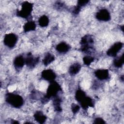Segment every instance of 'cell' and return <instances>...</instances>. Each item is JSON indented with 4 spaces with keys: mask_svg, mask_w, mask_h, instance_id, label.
I'll return each mask as SVG.
<instances>
[{
    "mask_svg": "<svg viewBox=\"0 0 124 124\" xmlns=\"http://www.w3.org/2000/svg\"><path fill=\"white\" fill-rule=\"evenodd\" d=\"M81 65L78 63H74L69 68V73L71 75L74 76L77 74L80 70Z\"/></svg>",
    "mask_w": 124,
    "mask_h": 124,
    "instance_id": "15",
    "label": "cell"
},
{
    "mask_svg": "<svg viewBox=\"0 0 124 124\" xmlns=\"http://www.w3.org/2000/svg\"><path fill=\"white\" fill-rule=\"evenodd\" d=\"M41 77L44 80L51 82L54 80L56 77V75L52 70L46 69L42 71Z\"/></svg>",
    "mask_w": 124,
    "mask_h": 124,
    "instance_id": "8",
    "label": "cell"
},
{
    "mask_svg": "<svg viewBox=\"0 0 124 124\" xmlns=\"http://www.w3.org/2000/svg\"><path fill=\"white\" fill-rule=\"evenodd\" d=\"M49 18L46 16L43 15L40 17L38 20V23L42 27H45L48 26L49 24Z\"/></svg>",
    "mask_w": 124,
    "mask_h": 124,
    "instance_id": "21",
    "label": "cell"
},
{
    "mask_svg": "<svg viewBox=\"0 0 124 124\" xmlns=\"http://www.w3.org/2000/svg\"><path fill=\"white\" fill-rule=\"evenodd\" d=\"M94 124H105V121L102 118L98 117L94 119Z\"/></svg>",
    "mask_w": 124,
    "mask_h": 124,
    "instance_id": "25",
    "label": "cell"
},
{
    "mask_svg": "<svg viewBox=\"0 0 124 124\" xmlns=\"http://www.w3.org/2000/svg\"><path fill=\"white\" fill-rule=\"evenodd\" d=\"M54 99L53 101V104L54 105V107L55 109L57 111H61L62 108L61 106V104L62 102L61 98L58 95L53 97Z\"/></svg>",
    "mask_w": 124,
    "mask_h": 124,
    "instance_id": "18",
    "label": "cell"
},
{
    "mask_svg": "<svg viewBox=\"0 0 124 124\" xmlns=\"http://www.w3.org/2000/svg\"><path fill=\"white\" fill-rule=\"evenodd\" d=\"M95 77L100 80L107 79L109 77V72L108 69H98L94 72Z\"/></svg>",
    "mask_w": 124,
    "mask_h": 124,
    "instance_id": "10",
    "label": "cell"
},
{
    "mask_svg": "<svg viewBox=\"0 0 124 124\" xmlns=\"http://www.w3.org/2000/svg\"><path fill=\"white\" fill-rule=\"evenodd\" d=\"M71 109L74 113H76L79 111L80 109V107L77 104H73L71 106Z\"/></svg>",
    "mask_w": 124,
    "mask_h": 124,
    "instance_id": "24",
    "label": "cell"
},
{
    "mask_svg": "<svg viewBox=\"0 0 124 124\" xmlns=\"http://www.w3.org/2000/svg\"><path fill=\"white\" fill-rule=\"evenodd\" d=\"M70 46L65 42H61L56 47V50L60 53H65L70 50Z\"/></svg>",
    "mask_w": 124,
    "mask_h": 124,
    "instance_id": "12",
    "label": "cell"
},
{
    "mask_svg": "<svg viewBox=\"0 0 124 124\" xmlns=\"http://www.w3.org/2000/svg\"><path fill=\"white\" fill-rule=\"evenodd\" d=\"M55 60V57L53 55L51 54L50 53H47L43 60V64L45 66L49 65L50 63L53 62Z\"/></svg>",
    "mask_w": 124,
    "mask_h": 124,
    "instance_id": "19",
    "label": "cell"
},
{
    "mask_svg": "<svg viewBox=\"0 0 124 124\" xmlns=\"http://www.w3.org/2000/svg\"><path fill=\"white\" fill-rule=\"evenodd\" d=\"M36 25L33 21H29L26 23L23 26V29L25 32L32 31L35 30Z\"/></svg>",
    "mask_w": 124,
    "mask_h": 124,
    "instance_id": "16",
    "label": "cell"
},
{
    "mask_svg": "<svg viewBox=\"0 0 124 124\" xmlns=\"http://www.w3.org/2000/svg\"><path fill=\"white\" fill-rule=\"evenodd\" d=\"M18 40L17 35L13 33H10L5 35L3 43L4 45L9 48L14 47Z\"/></svg>",
    "mask_w": 124,
    "mask_h": 124,
    "instance_id": "5",
    "label": "cell"
},
{
    "mask_svg": "<svg viewBox=\"0 0 124 124\" xmlns=\"http://www.w3.org/2000/svg\"><path fill=\"white\" fill-rule=\"evenodd\" d=\"M33 9V4L29 1H24L21 6V8L20 10H17L16 15L18 16L27 18L31 15V13Z\"/></svg>",
    "mask_w": 124,
    "mask_h": 124,
    "instance_id": "2",
    "label": "cell"
},
{
    "mask_svg": "<svg viewBox=\"0 0 124 124\" xmlns=\"http://www.w3.org/2000/svg\"><path fill=\"white\" fill-rule=\"evenodd\" d=\"M93 40L90 35H85L81 39V50L82 52L87 53L93 48Z\"/></svg>",
    "mask_w": 124,
    "mask_h": 124,
    "instance_id": "4",
    "label": "cell"
},
{
    "mask_svg": "<svg viewBox=\"0 0 124 124\" xmlns=\"http://www.w3.org/2000/svg\"><path fill=\"white\" fill-rule=\"evenodd\" d=\"M39 57H34L31 54H28L25 58V63L30 68L34 67L39 62Z\"/></svg>",
    "mask_w": 124,
    "mask_h": 124,
    "instance_id": "9",
    "label": "cell"
},
{
    "mask_svg": "<svg viewBox=\"0 0 124 124\" xmlns=\"http://www.w3.org/2000/svg\"><path fill=\"white\" fill-rule=\"evenodd\" d=\"M96 18L100 21H108L111 18L109 11L106 9H102L98 11L95 15Z\"/></svg>",
    "mask_w": 124,
    "mask_h": 124,
    "instance_id": "7",
    "label": "cell"
},
{
    "mask_svg": "<svg viewBox=\"0 0 124 124\" xmlns=\"http://www.w3.org/2000/svg\"><path fill=\"white\" fill-rule=\"evenodd\" d=\"M62 90L61 86L55 81H52L50 82L47 90L46 94L44 97L46 98L48 100L51 97H54L58 95V93Z\"/></svg>",
    "mask_w": 124,
    "mask_h": 124,
    "instance_id": "3",
    "label": "cell"
},
{
    "mask_svg": "<svg viewBox=\"0 0 124 124\" xmlns=\"http://www.w3.org/2000/svg\"><path fill=\"white\" fill-rule=\"evenodd\" d=\"M124 62V54H122L121 56L117 58L114 59L113 61V64L117 68H120L123 65Z\"/></svg>",
    "mask_w": 124,
    "mask_h": 124,
    "instance_id": "22",
    "label": "cell"
},
{
    "mask_svg": "<svg viewBox=\"0 0 124 124\" xmlns=\"http://www.w3.org/2000/svg\"><path fill=\"white\" fill-rule=\"evenodd\" d=\"M81 107L83 109H87L89 107L93 106V102L92 99L88 96H87L80 103Z\"/></svg>",
    "mask_w": 124,
    "mask_h": 124,
    "instance_id": "13",
    "label": "cell"
},
{
    "mask_svg": "<svg viewBox=\"0 0 124 124\" xmlns=\"http://www.w3.org/2000/svg\"><path fill=\"white\" fill-rule=\"evenodd\" d=\"M5 101L8 104L15 108H20L24 103V100L21 96L12 93H7L6 94Z\"/></svg>",
    "mask_w": 124,
    "mask_h": 124,
    "instance_id": "1",
    "label": "cell"
},
{
    "mask_svg": "<svg viewBox=\"0 0 124 124\" xmlns=\"http://www.w3.org/2000/svg\"><path fill=\"white\" fill-rule=\"evenodd\" d=\"M25 63V59L21 55L16 57L14 61V65L16 69H20Z\"/></svg>",
    "mask_w": 124,
    "mask_h": 124,
    "instance_id": "11",
    "label": "cell"
},
{
    "mask_svg": "<svg viewBox=\"0 0 124 124\" xmlns=\"http://www.w3.org/2000/svg\"><path fill=\"white\" fill-rule=\"evenodd\" d=\"M34 118L36 121L40 124H43L46 120V117L41 111H37L34 114Z\"/></svg>",
    "mask_w": 124,
    "mask_h": 124,
    "instance_id": "14",
    "label": "cell"
},
{
    "mask_svg": "<svg viewBox=\"0 0 124 124\" xmlns=\"http://www.w3.org/2000/svg\"><path fill=\"white\" fill-rule=\"evenodd\" d=\"M88 2H89V0H78L77 5L73 9V13L76 15L78 14L80 12L81 7L85 6Z\"/></svg>",
    "mask_w": 124,
    "mask_h": 124,
    "instance_id": "17",
    "label": "cell"
},
{
    "mask_svg": "<svg viewBox=\"0 0 124 124\" xmlns=\"http://www.w3.org/2000/svg\"><path fill=\"white\" fill-rule=\"evenodd\" d=\"M86 97V93L82 90L80 89H78L75 94L76 100L79 103L82 101Z\"/></svg>",
    "mask_w": 124,
    "mask_h": 124,
    "instance_id": "20",
    "label": "cell"
},
{
    "mask_svg": "<svg viewBox=\"0 0 124 124\" xmlns=\"http://www.w3.org/2000/svg\"><path fill=\"white\" fill-rule=\"evenodd\" d=\"M123 43L120 42L115 43L107 51V54L110 57L116 56L118 53L122 48Z\"/></svg>",
    "mask_w": 124,
    "mask_h": 124,
    "instance_id": "6",
    "label": "cell"
},
{
    "mask_svg": "<svg viewBox=\"0 0 124 124\" xmlns=\"http://www.w3.org/2000/svg\"><path fill=\"white\" fill-rule=\"evenodd\" d=\"M94 61V58L91 56H86L83 58V61L85 64L89 65Z\"/></svg>",
    "mask_w": 124,
    "mask_h": 124,
    "instance_id": "23",
    "label": "cell"
}]
</instances>
